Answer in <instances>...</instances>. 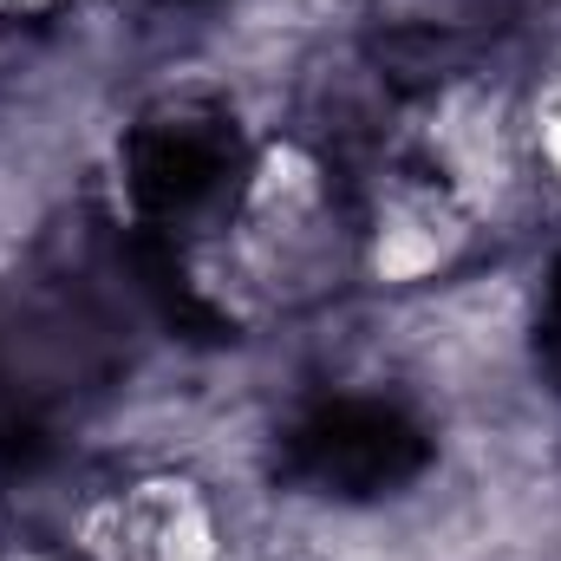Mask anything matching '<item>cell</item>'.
<instances>
[{"label":"cell","mask_w":561,"mask_h":561,"mask_svg":"<svg viewBox=\"0 0 561 561\" xmlns=\"http://www.w3.org/2000/svg\"><path fill=\"white\" fill-rule=\"evenodd\" d=\"M39 457H46V424L26 419V412L0 419V463H7V470H26V463H39Z\"/></svg>","instance_id":"obj_3"},{"label":"cell","mask_w":561,"mask_h":561,"mask_svg":"<svg viewBox=\"0 0 561 561\" xmlns=\"http://www.w3.org/2000/svg\"><path fill=\"white\" fill-rule=\"evenodd\" d=\"M236 163V138L222 125H144L131 138V163H125V183H131V203L144 216H183L196 209Z\"/></svg>","instance_id":"obj_2"},{"label":"cell","mask_w":561,"mask_h":561,"mask_svg":"<svg viewBox=\"0 0 561 561\" xmlns=\"http://www.w3.org/2000/svg\"><path fill=\"white\" fill-rule=\"evenodd\" d=\"M431 457L424 431L399 405H379V399H327L313 405L307 419L287 431V477H307L320 490H353V496H373V490H399L412 483Z\"/></svg>","instance_id":"obj_1"}]
</instances>
